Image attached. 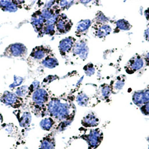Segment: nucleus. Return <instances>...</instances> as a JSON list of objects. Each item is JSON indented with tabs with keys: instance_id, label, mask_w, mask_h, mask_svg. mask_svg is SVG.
Returning <instances> with one entry per match:
<instances>
[{
	"instance_id": "obj_1",
	"label": "nucleus",
	"mask_w": 149,
	"mask_h": 149,
	"mask_svg": "<svg viewBox=\"0 0 149 149\" xmlns=\"http://www.w3.org/2000/svg\"><path fill=\"white\" fill-rule=\"evenodd\" d=\"M75 114V107L67 97L52 94L47 105L45 117H51L57 124L62 122H71Z\"/></svg>"
},
{
	"instance_id": "obj_2",
	"label": "nucleus",
	"mask_w": 149,
	"mask_h": 149,
	"mask_svg": "<svg viewBox=\"0 0 149 149\" xmlns=\"http://www.w3.org/2000/svg\"><path fill=\"white\" fill-rule=\"evenodd\" d=\"M51 95L48 90L40 87L24 99L25 104L23 108H29L28 110L38 117L44 118L46 107Z\"/></svg>"
},
{
	"instance_id": "obj_3",
	"label": "nucleus",
	"mask_w": 149,
	"mask_h": 149,
	"mask_svg": "<svg viewBox=\"0 0 149 149\" xmlns=\"http://www.w3.org/2000/svg\"><path fill=\"white\" fill-rule=\"evenodd\" d=\"M0 101L3 104L15 109L23 108L25 104L24 99L18 97L14 92L8 90L2 93L0 97Z\"/></svg>"
},
{
	"instance_id": "obj_4",
	"label": "nucleus",
	"mask_w": 149,
	"mask_h": 149,
	"mask_svg": "<svg viewBox=\"0 0 149 149\" xmlns=\"http://www.w3.org/2000/svg\"><path fill=\"white\" fill-rule=\"evenodd\" d=\"M3 54L8 57H22L27 54V48L22 43L12 44L6 49Z\"/></svg>"
},
{
	"instance_id": "obj_5",
	"label": "nucleus",
	"mask_w": 149,
	"mask_h": 149,
	"mask_svg": "<svg viewBox=\"0 0 149 149\" xmlns=\"http://www.w3.org/2000/svg\"><path fill=\"white\" fill-rule=\"evenodd\" d=\"M14 113L17 117L21 127L27 128L30 126L31 122V114L28 109L24 110V108L22 110L21 109H16L14 111Z\"/></svg>"
},
{
	"instance_id": "obj_6",
	"label": "nucleus",
	"mask_w": 149,
	"mask_h": 149,
	"mask_svg": "<svg viewBox=\"0 0 149 149\" xmlns=\"http://www.w3.org/2000/svg\"><path fill=\"white\" fill-rule=\"evenodd\" d=\"M72 23L67 18L65 14L59 15L58 20L55 24L56 30L60 34H65L71 30Z\"/></svg>"
},
{
	"instance_id": "obj_7",
	"label": "nucleus",
	"mask_w": 149,
	"mask_h": 149,
	"mask_svg": "<svg viewBox=\"0 0 149 149\" xmlns=\"http://www.w3.org/2000/svg\"><path fill=\"white\" fill-rule=\"evenodd\" d=\"M84 138L88 142L90 148L94 149L100 143L102 140V134L98 130H93L90 131L89 134L84 136Z\"/></svg>"
},
{
	"instance_id": "obj_8",
	"label": "nucleus",
	"mask_w": 149,
	"mask_h": 149,
	"mask_svg": "<svg viewBox=\"0 0 149 149\" xmlns=\"http://www.w3.org/2000/svg\"><path fill=\"white\" fill-rule=\"evenodd\" d=\"M74 55H78L81 60H85L89 54V48L84 40H79L74 43L72 49Z\"/></svg>"
},
{
	"instance_id": "obj_9",
	"label": "nucleus",
	"mask_w": 149,
	"mask_h": 149,
	"mask_svg": "<svg viewBox=\"0 0 149 149\" xmlns=\"http://www.w3.org/2000/svg\"><path fill=\"white\" fill-rule=\"evenodd\" d=\"M45 19L42 16L41 12L37 11L31 18V23L35 30L39 33V35L43 34V30L45 27Z\"/></svg>"
},
{
	"instance_id": "obj_10",
	"label": "nucleus",
	"mask_w": 149,
	"mask_h": 149,
	"mask_svg": "<svg viewBox=\"0 0 149 149\" xmlns=\"http://www.w3.org/2000/svg\"><path fill=\"white\" fill-rule=\"evenodd\" d=\"M144 65V61L141 56H136L132 58L127 63L126 68L129 74H133L141 69Z\"/></svg>"
},
{
	"instance_id": "obj_11",
	"label": "nucleus",
	"mask_w": 149,
	"mask_h": 149,
	"mask_svg": "<svg viewBox=\"0 0 149 149\" xmlns=\"http://www.w3.org/2000/svg\"><path fill=\"white\" fill-rule=\"evenodd\" d=\"M56 131H51L45 136L40 142L38 149H55L56 148Z\"/></svg>"
},
{
	"instance_id": "obj_12",
	"label": "nucleus",
	"mask_w": 149,
	"mask_h": 149,
	"mask_svg": "<svg viewBox=\"0 0 149 149\" xmlns=\"http://www.w3.org/2000/svg\"><path fill=\"white\" fill-rule=\"evenodd\" d=\"M76 39L72 37L65 38L60 41L59 51L62 56H65L72 49Z\"/></svg>"
},
{
	"instance_id": "obj_13",
	"label": "nucleus",
	"mask_w": 149,
	"mask_h": 149,
	"mask_svg": "<svg viewBox=\"0 0 149 149\" xmlns=\"http://www.w3.org/2000/svg\"><path fill=\"white\" fill-rule=\"evenodd\" d=\"M93 28L94 29V35L97 37L102 38L107 37L111 34L112 31V28L111 26L107 23L101 24L97 23L94 25Z\"/></svg>"
},
{
	"instance_id": "obj_14",
	"label": "nucleus",
	"mask_w": 149,
	"mask_h": 149,
	"mask_svg": "<svg viewBox=\"0 0 149 149\" xmlns=\"http://www.w3.org/2000/svg\"><path fill=\"white\" fill-rule=\"evenodd\" d=\"M132 100L134 104L138 106H142L149 102V89L135 92Z\"/></svg>"
},
{
	"instance_id": "obj_15",
	"label": "nucleus",
	"mask_w": 149,
	"mask_h": 149,
	"mask_svg": "<svg viewBox=\"0 0 149 149\" xmlns=\"http://www.w3.org/2000/svg\"><path fill=\"white\" fill-rule=\"evenodd\" d=\"M51 50L43 46H38L33 49L30 56L34 60H43L47 56L49 55Z\"/></svg>"
},
{
	"instance_id": "obj_16",
	"label": "nucleus",
	"mask_w": 149,
	"mask_h": 149,
	"mask_svg": "<svg viewBox=\"0 0 149 149\" xmlns=\"http://www.w3.org/2000/svg\"><path fill=\"white\" fill-rule=\"evenodd\" d=\"M39 126L43 130L51 132L55 130L57 123L51 117L47 116L42 119L39 123Z\"/></svg>"
},
{
	"instance_id": "obj_17",
	"label": "nucleus",
	"mask_w": 149,
	"mask_h": 149,
	"mask_svg": "<svg viewBox=\"0 0 149 149\" xmlns=\"http://www.w3.org/2000/svg\"><path fill=\"white\" fill-rule=\"evenodd\" d=\"M91 25V21L89 19L82 20L77 23L76 26V34L77 37H81L85 34Z\"/></svg>"
},
{
	"instance_id": "obj_18",
	"label": "nucleus",
	"mask_w": 149,
	"mask_h": 149,
	"mask_svg": "<svg viewBox=\"0 0 149 149\" xmlns=\"http://www.w3.org/2000/svg\"><path fill=\"white\" fill-rule=\"evenodd\" d=\"M81 123L84 127H95L99 123V119L93 113H89L83 118Z\"/></svg>"
},
{
	"instance_id": "obj_19",
	"label": "nucleus",
	"mask_w": 149,
	"mask_h": 149,
	"mask_svg": "<svg viewBox=\"0 0 149 149\" xmlns=\"http://www.w3.org/2000/svg\"><path fill=\"white\" fill-rule=\"evenodd\" d=\"M42 64L45 67L52 69L58 66V61L52 55H48L42 61Z\"/></svg>"
},
{
	"instance_id": "obj_20",
	"label": "nucleus",
	"mask_w": 149,
	"mask_h": 149,
	"mask_svg": "<svg viewBox=\"0 0 149 149\" xmlns=\"http://www.w3.org/2000/svg\"><path fill=\"white\" fill-rule=\"evenodd\" d=\"M76 101L79 105L82 107H86L89 104V97L86 94L81 93L77 95Z\"/></svg>"
},
{
	"instance_id": "obj_21",
	"label": "nucleus",
	"mask_w": 149,
	"mask_h": 149,
	"mask_svg": "<svg viewBox=\"0 0 149 149\" xmlns=\"http://www.w3.org/2000/svg\"><path fill=\"white\" fill-rule=\"evenodd\" d=\"M14 93L18 97L25 99L29 94V86L25 85L19 86L15 89Z\"/></svg>"
},
{
	"instance_id": "obj_22",
	"label": "nucleus",
	"mask_w": 149,
	"mask_h": 149,
	"mask_svg": "<svg viewBox=\"0 0 149 149\" xmlns=\"http://www.w3.org/2000/svg\"><path fill=\"white\" fill-rule=\"evenodd\" d=\"M116 28L120 30L127 31L129 30L132 27L131 25L125 19H120L116 22Z\"/></svg>"
},
{
	"instance_id": "obj_23",
	"label": "nucleus",
	"mask_w": 149,
	"mask_h": 149,
	"mask_svg": "<svg viewBox=\"0 0 149 149\" xmlns=\"http://www.w3.org/2000/svg\"><path fill=\"white\" fill-rule=\"evenodd\" d=\"M76 0H58V7L62 10H66L73 5Z\"/></svg>"
},
{
	"instance_id": "obj_24",
	"label": "nucleus",
	"mask_w": 149,
	"mask_h": 149,
	"mask_svg": "<svg viewBox=\"0 0 149 149\" xmlns=\"http://www.w3.org/2000/svg\"><path fill=\"white\" fill-rule=\"evenodd\" d=\"M55 25H45L43 30V34L48 35L49 36H52L55 34Z\"/></svg>"
},
{
	"instance_id": "obj_25",
	"label": "nucleus",
	"mask_w": 149,
	"mask_h": 149,
	"mask_svg": "<svg viewBox=\"0 0 149 149\" xmlns=\"http://www.w3.org/2000/svg\"><path fill=\"white\" fill-rule=\"evenodd\" d=\"M112 91V88L109 86L105 85L100 90L101 96L104 98H107L111 95Z\"/></svg>"
},
{
	"instance_id": "obj_26",
	"label": "nucleus",
	"mask_w": 149,
	"mask_h": 149,
	"mask_svg": "<svg viewBox=\"0 0 149 149\" xmlns=\"http://www.w3.org/2000/svg\"><path fill=\"white\" fill-rule=\"evenodd\" d=\"M84 70L85 72V74L88 76H91L93 74H94L95 71V69L92 63H89L87 65H86L84 68Z\"/></svg>"
},
{
	"instance_id": "obj_27",
	"label": "nucleus",
	"mask_w": 149,
	"mask_h": 149,
	"mask_svg": "<svg viewBox=\"0 0 149 149\" xmlns=\"http://www.w3.org/2000/svg\"><path fill=\"white\" fill-rule=\"evenodd\" d=\"M18 10V5L14 2H12L3 11L8 13H15Z\"/></svg>"
},
{
	"instance_id": "obj_28",
	"label": "nucleus",
	"mask_w": 149,
	"mask_h": 149,
	"mask_svg": "<svg viewBox=\"0 0 149 149\" xmlns=\"http://www.w3.org/2000/svg\"><path fill=\"white\" fill-rule=\"evenodd\" d=\"M96 20H97V23L104 24V23H107L109 21V19H108L103 13H100L97 15Z\"/></svg>"
},
{
	"instance_id": "obj_29",
	"label": "nucleus",
	"mask_w": 149,
	"mask_h": 149,
	"mask_svg": "<svg viewBox=\"0 0 149 149\" xmlns=\"http://www.w3.org/2000/svg\"><path fill=\"white\" fill-rule=\"evenodd\" d=\"M124 85H125L124 80L122 79H119L114 82L113 85V88L116 90H120L123 88Z\"/></svg>"
},
{
	"instance_id": "obj_30",
	"label": "nucleus",
	"mask_w": 149,
	"mask_h": 149,
	"mask_svg": "<svg viewBox=\"0 0 149 149\" xmlns=\"http://www.w3.org/2000/svg\"><path fill=\"white\" fill-rule=\"evenodd\" d=\"M13 2V0H0V8L3 10Z\"/></svg>"
},
{
	"instance_id": "obj_31",
	"label": "nucleus",
	"mask_w": 149,
	"mask_h": 149,
	"mask_svg": "<svg viewBox=\"0 0 149 149\" xmlns=\"http://www.w3.org/2000/svg\"><path fill=\"white\" fill-rule=\"evenodd\" d=\"M141 111L145 115H149V102L141 106Z\"/></svg>"
},
{
	"instance_id": "obj_32",
	"label": "nucleus",
	"mask_w": 149,
	"mask_h": 149,
	"mask_svg": "<svg viewBox=\"0 0 149 149\" xmlns=\"http://www.w3.org/2000/svg\"><path fill=\"white\" fill-rule=\"evenodd\" d=\"M57 0H47L45 5V8H52L54 3H56Z\"/></svg>"
},
{
	"instance_id": "obj_33",
	"label": "nucleus",
	"mask_w": 149,
	"mask_h": 149,
	"mask_svg": "<svg viewBox=\"0 0 149 149\" xmlns=\"http://www.w3.org/2000/svg\"><path fill=\"white\" fill-rule=\"evenodd\" d=\"M144 37L146 41L149 42V26L146 30H145Z\"/></svg>"
},
{
	"instance_id": "obj_34",
	"label": "nucleus",
	"mask_w": 149,
	"mask_h": 149,
	"mask_svg": "<svg viewBox=\"0 0 149 149\" xmlns=\"http://www.w3.org/2000/svg\"><path fill=\"white\" fill-rule=\"evenodd\" d=\"M93 0H79V1L83 5H86L89 3Z\"/></svg>"
},
{
	"instance_id": "obj_35",
	"label": "nucleus",
	"mask_w": 149,
	"mask_h": 149,
	"mask_svg": "<svg viewBox=\"0 0 149 149\" xmlns=\"http://www.w3.org/2000/svg\"><path fill=\"white\" fill-rule=\"evenodd\" d=\"M144 15L145 16L146 19L149 22V8L145 11Z\"/></svg>"
},
{
	"instance_id": "obj_36",
	"label": "nucleus",
	"mask_w": 149,
	"mask_h": 149,
	"mask_svg": "<svg viewBox=\"0 0 149 149\" xmlns=\"http://www.w3.org/2000/svg\"><path fill=\"white\" fill-rule=\"evenodd\" d=\"M145 60L146 61V62L148 64V65L149 66V53H148L145 57Z\"/></svg>"
},
{
	"instance_id": "obj_37",
	"label": "nucleus",
	"mask_w": 149,
	"mask_h": 149,
	"mask_svg": "<svg viewBox=\"0 0 149 149\" xmlns=\"http://www.w3.org/2000/svg\"><path fill=\"white\" fill-rule=\"evenodd\" d=\"M22 0H13V1L16 3L17 5H19V3H22Z\"/></svg>"
},
{
	"instance_id": "obj_38",
	"label": "nucleus",
	"mask_w": 149,
	"mask_h": 149,
	"mask_svg": "<svg viewBox=\"0 0 149 149\" xmlns=\"http://www.w3.org/2000/svg\"><path fill=\"white\" fill-rule=\"evenodd\" d=\"M33 2H34L36 1V0H33Z\"/></svg>"
},
{
	"instance_id": "obj_39",
	"label": "nucleus",
	"mask_w": 149,
	"mask_h": 149,
	"mask_svg": "<svg viewBox=\"0 0 149 149\" xmlns=\"http://www.w3.org/2000/svg\"><path fill=\"white\" fill-rule=\"evenodd\" d=\"M148 141L149 142V139H148Z\"/></svg>"
}]
</instances>
